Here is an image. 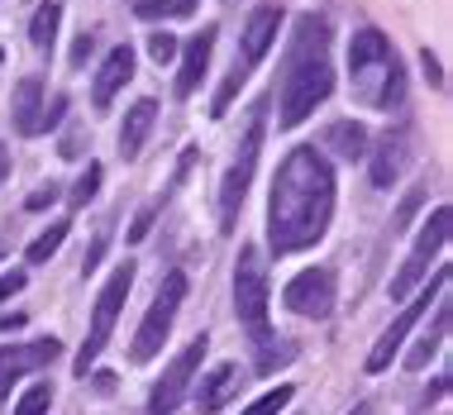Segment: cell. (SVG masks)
Listing matches in <instances>:
<instances>
[{
  "instance_id": "cell-1",
  "label": "cell",
  "mask_w": 453,
  "mask_h": 415,
  "mask_svg": "<svg viewBox=\"0 0 453 415\" xmlns=\"http://www.w3.org/2000/svg\"><path fill=\"white\" fill-rule=\"evenodd\" d=\"M334 219V167L315 143H301L281 158L267 196V243L277 258L301 253L325 239Z\"/></svg>"
},
{
  "instance_id": "cell-2",
  "label": "cell",
  "mask_w": 453,
  "mask_h": 415,
  "mask_svg": "<svg viewBox=\"0 0 453 415\" xmlns=\"http://www.w3.org/2000/svg\"><path fill=\"white\" fill-rule=\"evenodd\" d=\"M325 48H329V24L320 15H301L296 34L287 43V63H281V115H277L281 129L305 125L311 110L325 105L329 91H334V67H329Z\"/></svg>"
},
{
  "instance_id": "cell-3",
  "label": "cell",
  "mask_w": 453,
  "mask_h": 415,
  "mask_svg": "<svg viewBox=\"0 0 453 415\" xmlns=\"http://www.w3.org/2000/svg\"><path fill=\"white\" fill-rule=\"evenodd\" d=\"M349 72H353V96L372 110H391L406 96V72L401 58L382 29H358L349 43Z\"/></svg>"
},
{
  "instance_id": "cell-4",
  "label": "cell",
  "mask_w": 453,
  "mask_h": 415,
  "mask_svg": "<svg viewBox=\"0 0 453 415\" xmlns=\"http://www.w3.org/2000/svg\"><path fill=\"white\" fill-rule=\"evenodd\" d=\"M277 34H281V10L277 5H258L249 15V24H243V48H239V58H234V67L225 72V81H219V91H215V101H211V115H229V105H234V96L239 87L249 81V72L267 58V48L277 43Z\"/></svg>"
},
{
  "instance_id": "cell-5",
  "label": "cell",
  "mask_w": 453,
  "mask_h": 415,
  "mask_svg": "<svg viewBox=\"0 0 453 415\" xmlns=\"http://www.w3.org/2000/svg\"><path fill=\"white\" fill-rule=\"evenodd\" d=\"M263 129H267V101L253 105V119H249V134H243L234 163H229L225 181H219V229L234 234L239 225V211H243V196L253 187V173H258V153H263Z\"/></svg>"
},
{
  "instance_id": "cell-6",
  "label": "cell",
  "mask_w": 453,
  "mask_h": 415,
  "mask_svg": "<svg viewBox=\"0 0 453 415\" xmlns=\"http://www.w3.org/2000/svg\"><path fill=\"white\" fill-rule=\"evenodd\" d=\"M267 263H263V249L258 243H243L239 249V263H234V315L243 325V334L253 339V344H263V339H273V329H267Z\"/></svg>"
},
{
  "instance_id": "cell-7",
  "label": "cell",
  "mask_w": 453,
  "mask_h": 415,
  "mask_svg": "<svg viewBox=\"0 0 453 415\" xmlns=\"http://www.w3.org/2000/svg\"><path fill=\"white\" fill-rule=\"evenodd\" d=\"M134 287V263H119L115 273H110V282L101 287V296H96V311H91V329L87 339H81V353H77V377H87L96 368V358L105 353L110 334H115V320L119 311H125V296Z\"/></svg>"
},
{
  "instance_id": "cell-8",
  "label": "cell",
  "mask_w": 453,
  "mask_h": 415,
  "mask_svg": "<svg viewBox=\"0 0 453 415\" xmlns=\"http://www.w3.org/2000/svg\"><path fill=\"white\" fill-rule=\"evenodd\" d=\"M187 287H191L187 273H167V277H163V287H157L153 306H149V315H143V325H139V334H134V344H129V358H134V363L157 358V349H163L167 334H173V320H177L181 301H187Z\"/></svg>"
},
{
  "instance_id": "cell-9",
  "label": "cell",
  "mask_w": 453,
  "mask_h": 415,
  "mask_svg": "<svg viewBox=\"0 0 453 415\" xmlns=\"http://www.w3.org/2000/svg\"><path fill=\"white\" fill-rule=\"evenodd\" d=\"M444 243H449V205H439V211L425 219L420 239L411 243L406 263L396 267V277H391V301H411L415 282H420V277L430 273V263L439 258V249H444Z\"/></svg>"
},
{
  "instance_id": "cell-10",
  "label": "cell",
  "mask_w": 453,
  "mask_h": 415,
  "mask_svg": "<svg viewBox=\"0 0 453 415\" xmlns=\"http://www.w3.org/2000/svg\"><path fill=\"white\" fill-rule=\"evenodd\" d=\"M444 291H449V273H434V282L425 287L420 296H415L411 306H406V311L396 315V320H391V325L382 329V339L372 344V353H367V373H387V368H391V358L401 353V344H406V334H411V329L425 320V311H430V301H439Z\"/></svg>"
},
{
  "instance_id": "cell-11",
  "label": "cell",
  "mask_w": 453,
  "mask_h": 415,
  "mask_svg": "<svg viewBox=\"0 0 453 415\" xmlns=\"http://www.w3.org/2000/svg\"><path fill=\"white\" fill-rule=\"evenodd\" d=\"M205 349H211V339H205V334H196L191 344L181 349L173 363H167L163 382H157V387H153V396H149V415H173V411L181 406V401H187L191 382H196V377H201Z\"/></svg>"
},
{
  "instance_id": "cell-12",
  "label": "cell",
  "mask_w": 453,
  "mask_h": 415,
  "mask_svg": "<svg viewBox=\"0 0 453 415\" xmlns=\"http://www.w3.org/2000/svg\"><path fill=\"white\" fill-rule=\"evenodd\" d=\"M281 301H287L291 315L325 320V315L334 311V273H329V267H305V273H296V277L287 282Z\"/></svg>"
},
{
  "instance_id": "cell-13",
  "label": "cell",
  "mask_w": 453,
  "mask_h": 415,
  "mask_svg": "<svg viewBox=\"0 0 453 415\" xmlns=\"http://www.w3.org/2000/svg\"><path fill=\"white\" fill-rule=\"evenodd\" d=\"M58 353H63V344H58V339H29V344H5V349H0V396H5L24 373L48 368V363H53Z\"/></svg>"
},
{
  "instance_id": "cell-14",
  "label": "cell",
  "mask_w": 453,
  "mask_h": 415,
  "mask_svg": "<svg viewBox=\"0 0 453 415\" xmlns=\"http://www.w3.org/2000/svg\"><path fill=\"white\" fill-rule=\"evenodd\" d=\"M215 24H205L196 39L181 48V67H177V101H187V96H196V87H201L205 67H211V53H215Z\"/></svg>"
},
{
  "instance_id": "cell-15",
  "label": "cell",
  "mask_w": 453,
  "mask_h": 415,
  "mask_svg": "<svg viewBox=\"0 0 453 415\" xmlns=\"http://www.w3.org/2000/svg\"><path fill=\"white\" fill-rule=\"evenodd\" d=\"M129 77H134V48H129V43L110 48V53H105V63H101V72H96L91 105H96V110H105V105L119 96V87H129Z\"/></svg>"
},
{
  "instance_id": "cell-16",
  "label": "cell",
  "mask_w": 453,
  "mask_h": 415,
  "mask_svg": "<svg viewBox=\"0 0 453 415\" xmlns=\"http://www.w3.org/2000/svg\"><path fill=\"white\" fill-rule=\"evenodd\" d=\"M43 81L39 77H24L15 87V101H10V115H15V129L24 139H34V134H43Z\"/></svg>"
},
{
  "instance_id": "cell-17",
  "label": "cell",
  "mask_w": 453,
  "mask_h": 415,
  "mask_svg": "<svg viewBox=\"0 0 453 415\" xmlns=\"http://www.w3.org/2000/svg\"><path fill=\"white\" fill-rule=\"evenodd\" d=\"M406 158H411V134L391 129L372 149V187H391V181L401 177V167H406Z\"/></svg>"
},
{
  "instance_id": "cell-18",
  "label": "cell",
  "mask_w": 453,
  "mask_h": 415,
  "mask_svg": "<svg viewBox=\"0 0 453 415\" xmlns=\"http://www.w3.org/2000/svg\"><path fill=\"white\" fill-rule=\"evenodd\" d=\"M239 382H243V377H239L234 363H219L215 373H205L201 382H196V411H201V415H215V411L229 401V392H234Z\"/></svg>"
},
{
  "instance_id": "cell-19",
  "label": "cell",
  "mask_w": 453,
  "mask_h": 415,
  "mask_svg": "<svg viewBox=\"0 0 453 415\" xmlns=\"http://www.w3.org/2000/svg\"><path fill=\"white\" fill-rule=\"evenodd\" d=\"M153 119H157V101H134L129 110H125V125H119V153L125 158H139V149H143V139H149V129H153Z\"/></svg>"
},
{
  "instance_id": "cell-20",
  "label": "cell",
  "mask_w": 453,
  "mask_h": 415,
  "mask_svg": "<svg viewBox=\"0 0 453 415\" xmlns=\"http://www.w3.org/2000/svg\"><path fill=\"white\" fill-rule=\"evenodd\" d=\"M444 334H449V301L439 296L434 329H425V334H420V344H415V349L406 353V368H411V373H425V368H430V358L439 353V344H444Z\"/></svg>"
},
{
  "instance_id": "cell-21",
  "label": "cell",
  "mask_w": 453,
  "mask_h": 415,
  "mask_svg": "<svg viewBox=\"0 0 453 415\" xmlns=\"http://www.w3.org/2000/svg\"><path fill=\"white\" fill-rule=\"evenodd\" d=\"M325 149H334L339 158H363L367 153V129L363 125H353V119H339V125H329L325 129Z\"/></svg>"
},
{
  "instance_id": "cell-22",
  "label": "cell",
  "mask_w": 453,
  "mask_h": 415,
  "mask_svg": "<svg viewBox=\"0 0 453 415\" xmlns=\"http://www.w3.org/2000/svg\"><path fill=\"white\" fill-rule=\"evenodd\" d=\"M58 24H63V5H58V0H43V5L34 10V19H29V43L39 48V53H53Z\"/></svg>"
},
{
  "instance_id": "cell-23",
  "label": "cell",
  "mask_w": 453,
  "mask_h": 415,
  "mask_svg": "<svg viewBox=\"0 0 453 415\" xmlns=\"http://www.w3.org/2000/svg\"><path fill=\"white\" fill-rule=\"evenodd\" d=\"M196 5L201 0H139L134 15L139 19H187V15H196Z\"/></svg>"
},
{
  "instance_id": "cell-24",
  "label": "cell",
  "mask_w": 453,
  "mask_h": 415,
  "mask_svg": "<svg viewBox=\"0 0 453 415\" xmlns=\"http://www.w3.org/2000/svg\"><path fill=\"white\" fill-rule=\"evenodd\" d=\"M63 239H67V219H58V225L48 229V234H39V239L29 243V263H48L58 249H63Z\"/></svg>"
},
{
  "instance_id": "cell-25",
  "label": "cell",
  "mask_w": 453,
  "mask_h": 415,
  "mask_svg": "<svg viewBox=\"0 0 453 415\" xmlns=\"http://www.w3.org/2000/svg\"><path fill=\"white\" fill-rule=\"evenodd\" d=\"M48 406H53V387H48V382H34L29 392L19 396L15 415H48Z\"/></svg>"
},
{
  "instance_id": "cell-26",
  "label": "cell",
  "mask_w": 453,
  "mask_h": 415,
  "mask_svg": "<svg viewBox=\"0 0 453 415\" xmlns=\"http://www.w3.org/2000/svg\"><path fill=\"white\" fill-rule=\"evenodd\" d=\"M291 358H296V344H273V339L258 344V373H273V368H281V363H291Z\"/></svg>"
},
{
  "instance_id": "cell-27",
  "label": "cell",
  "mask_w": 453,
  "mask_h": 415,
  "mask_svg": "<svg viewBox=\"0 0 453 415\" xmlns=\"http://www.w3.org/2000/svg\"><path fill=\"white\" fill-rule=\"evenodd\" d=\"M291 396H296V387H277V392H263L243 415H277V411H287Z\"/></svg>"
},
{
  "instance_id": "cell-28",
  "label": "cell",
  "mask_w": 453,
  "mask_h": 415,
  "mask_svg": "<svg viewBox=\"0 0 453 415\" xmlns=\"http://www.w3.org/2000/svg\"><path fill=\"white\" fill-rule=\"evenodd\" d=\"M101 163H87V173H81V181H77V187H72V205H87L91 196H96V191H101Z\"/></svg>"
},
{
  "instance_id": "cell-29",
  "label": "cell",
  "mask_w": 453,
  "mask_h": 415,
  "mask_svg": "<svg viewBox=\"0 0 453 415\" xmlns=\"http://www.w3.org/2000/svg\"><path fill=\"white\" fill-rule=\"evenodd\" d=\"M149 53H153V63H167V58H177V39H173V34H153Z\"/></svg>"
},
{
  "instance_id": "cell-30",
  "label": "cell",
  "mask_w": 453,
  "mask_h": 415,
  "mask_svg": "<svg viewBox=\"0 0 453 415\" xmlns=\"http://www.w3.org/2000/svg\"><path fill=\"white\" fill-rule=\"evenodd\" d=\"M415 211H420V191H411V196L401 201V211H396V219H391V234H401V229L411 225V215H415Z\"/></svg>"
},
{
  "instance_id": "cell-31",
  "label": "cell",
  "mask_w": 453,
  "mask_h": 415,
  "mask_svg": "<svg viewBox=\"0 0 453 415\" xmlns=\"http://www.w3.org/2000/svg\"><path fill=\"white\" fill-rule=\"evenodd\" d=\"M153 215H157V205H143L139 215H134V229H129V239L139 243V239H149V229H153Z\"/></svg>"
},
{
  "instance_id": "cell-32",
  "label": "cell",
  "mask_w": 453,
  "mask_h": 415,
  "mask_svg": "<svg viewBox=\"0 0 453 415\" xmlns=\"http://www.w3.org/2000/svg\"><path fill=\"white\" fill-rule=\"evenodd\" d=\"M53 201H58V187H53V181H48L43 191H34V196L24 201V211H48V205H53Z\"/></svg>"
},
{
  "instance_id": "cell-33",
  "label": "cell",
  "mask_w": 453,
  "mask_h": 415,
  "mask_svg": "<svg viewBox=\"0 0 453 415\" xmlns=\"http://www.w3.org/2000/svg\"><path fill=\"white\" fill-rule=\"evenodd\" d=\"M24 282H29V277H24V273H5V277H0V301L19 296V291H24Z\"/></svg>"
},
{
  "instance_id": "cell-34",
  "label": "cell",
  "mask_w": 453,
  "mask_h": 415,
  "mask_svg": "<svg viewBox=\"0 0 453 415\" xmlns=\"http://www.w3.org/2000/svg\"><path fill=\"white\" fill-rule=\"evenodd\" d=\"M91 48H96V39H91V34H81V39H77V48H72V67H87Z\"/></svg>"
},
{
  "instance_id": "cell-35",
  "label": "cell",
  "mask_w": 453,
  "mask_h": 415,
  "mask_svg": "<svg viewBox=\"0 0 453 415\" xmlns=\"http://www.w3.org/2000/svg\"><path fill=\"white\" fill-rule=\"evenodd\" d=\"M420 63H425V72H430V81H434V87H444V72H439V58L430 53V48L420 53Z\"/></svg>"
},
{
  "instance_id": "cell-36",
  "label": "cell",
  "mask_w": 453,
  "mask_h": 415,
  "mask_svg": "<svg viewBox=\"0 0 453 415\" xmlns=\"http://www.w3.org/2000/svg\"><path fill=\"white\" fill-rule=\"evenodd\" d=\"M10 177V158H5V149H0V181Z\"/></svg>"
}]
</instances>
